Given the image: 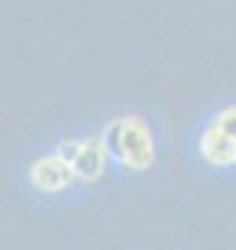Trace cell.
Segmentation results:
<instances>
[{"mask_svg":"<svg viewBox=\"0 0 236 250\" xmlns=\"http://www.w3.org/2000/svg\"><path fill=\"white\" fill-rule=\"evenodd\" d=\"M9 184L15 198L38 215L85 207L111 189L99 123L67 125L26 143L9 163Z\"/></svg>","mask_w":236,"mask_h":250,"instance_id":"cell-1","label":"cell"},{"mask_svg":"<svg viewBox=\"0 0 236 250\" xmlns=\"http://www.w3.org/2000/svg\"><path fill=\"white\" fill-rule=\"evenodd\" d=\"M96 123L108 157L111 189H143L164 175L169 131L158 108L146 102H122Z\"/></svg>","mask_w":236,"mask_h":250,"instance_id":"cell-2","label":"cell"},{"mask_svg":"<svg viewBox=\"0 0 236 250\" xmlns=\"http://www.w3.org/2000/svg\"><path fill=\"white\" fill-rule=\"evenodd\" d=\"M181 160L204 181L236 187V93L213 99L187 125Z\"/></svg>","mask_w":236,"mask_h":250,"instance_id":"cell-3","label":"cell"}]
</instances>
